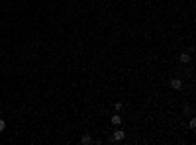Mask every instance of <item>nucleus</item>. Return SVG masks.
Listing matches in <instances>:
<instances>
[{
	"label": "nucleus",
	"mask_w": 196,
	"mask_h": 145,
	"mask_svg": "<svg viewBox=\"0 0 196 145\" xmlns=\"http://www.w3.org/2000/svg\"><path fill=\"white\" fill-rule=\"evenodd\" d=\"M169 84H171V88L178 90L180 86H182V80H180V78H171V80H169Z\"/></svg>",
	"instance_id": "obj_1"
},
{
	"label": "nucleus",
	"mask_w": 196,
	"mask_h": 145,
	"mask_svg": "<svg viewBox=\"0 0 196 145\" xmlns=\"http://www.w3.org/2000/svg\"><path fill=\"white\" fill-rule=\"evenodd\" d=\"M112 123H114V125H120V123H122V116H118V114L112 116Z\"/></svg>",
	"instance_id": "obj_3"
},
{
	"label": "nucleus",
	"mask_w": 196,
	"mask_h": 145,
	"mask_svg": "<svg viewBox=\"0 0 196 145\" xmlns=\"http://www.w3.org/2000/svg\"><path fill=\"white\" fill-rule=\"evenodd\" d=\"M80 141H82L84 145H88V143H92V137H90V135H82V139H80Z\"/></svg>",
	"instance_id": "obj_4"
},
{
	"label": "nucleus",
	"mask_w": 196,
	"mask_h": 145,
	"mask_svg": "<svg viewBox=\"0 0 196 145\" xmlns=\"http://www.w3.org/2000/svg\"><path fill=\"white\" fill-rule=\"evenodd\" d=\"M188 61H190V55L188 53H182L180 55V63H188Z\"/></svg>",
	"instance_id": "obj_5"
},
{
	"label": "nucleus",
	"mask_w": 196,
	"mask_h": 145,
	"mask_svg": "<svg viewBox=\"0 0 196 145\" xmlns=\"http://www.w3.org/2000/svg\"><path fill=\"white\" fill-rule=\"evenodd\" d=\"M114 108H116V110L120 112V110H122V102H116V104H114Z\"/></svg>",
	"instance_id": "obj_6"
},
{
	"label": "nucleus",
	"mask_w": 196,
	"mask_h": 145,
	"mask_svg": "<svg viewBox=\"0 0 196 145\" xmlns=\"http://www.w3.org/2000/svg\"><path fill=\"white\" fill-rule=\"evenodd\" d=\"M124 137H126V134H124L122 129H116V132H114V141H122Z\"/></svg>",
	"instance_id": "obj_2"
},
{
	"label": "nucleus",
	"mask_w": 196,
	"mask_h": 145,
	"mask_svg": "<svg viewBox=\"0 0 196 145\" xmlns=\"http://www.w3.org/2000/svg\"><path fill=\"white\" fill-rule=\"evenodd\" d=\"M4 127H6V123H4V120H0V132H2Z\"/></svg>",
	"instance_id": "obj_7"
}]
</instances>
